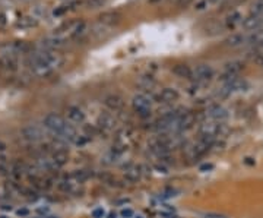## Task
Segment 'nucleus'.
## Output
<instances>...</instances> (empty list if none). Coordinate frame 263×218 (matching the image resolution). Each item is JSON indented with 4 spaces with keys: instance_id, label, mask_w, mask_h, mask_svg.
<instances>
[{
    "instance_id": "c9c22d12",
    "label": "nucleus",
    "mask_w": 263,
    "mask_h": 218,
    "mask_svg": "<svg viewBox=\"0 0 263 218\" xmlns=\"http://www.w3.org/2000/svg\"><path fill=\"white\" fill-rule=\"evenodd\" d=\"M0 218H6V217H0Z\"/></svg>"
},
{
    "instance_id": "7c9ffc66",
    "label": "nucleus",
    "mask_w": 263,
    "mask_h": 218,
    "mask_svg": "<svg viewBox=\"0 0 263 218\" xmlns=\"http://www.w3.org/2000/svg\"><path fill=\"white\" fill-rule=\"evenodd\" d=\"M92 215H94V218H103L105 215V211L103 208H97V209H94Z\"/></svg>"
},
{
    "instance_id": "f257e3e1",
    "label": "nucleus",
    "mask_w": 263,
    "mask_h": 218,
    "mask_svg": "<svg viewBox=\"0 0 263 218\" xmlns=\"http://www.w3.org/2000/svg\"><path fill=\"white\" fill-rule=\"evenodd\" d=\"M63 63L62 56L59 52H47V50H37L30 54L28 65L31 72L38 78H47L50 76L60 65Z\"/></svg>"
},
{
    "instance_id": "ddd939ff",
    "label": "nucleus",
    "mask_w": 263,
    "mask_h": 218,
    "mask_svg": "<svg viewBox=\"0 0 263 218\" xmlns=\"http://www.w3.org/2000/svg\"><path fill=\"white\" fill-rule=\"evenodd\" d=\"M120 21H122V15H120L119 12H114V11L104 12V14H101V15L98 17V24L105 25V27H108V28L120 24Z\"/></svg>"
},
{
    "instance_id": "dca6fc26",
    "label": "nucleus",
    "mask_w": 263,
    "mask_h": 218,
    "mask_svg": "<svg viewBox=\"0 0 263 218\" xmlns=\"http://www.w3.org/2000/svg\"><path fill=\"white\" fill-rule=\"evenodd\" d=\"M66 113H68V119H69L70 123L79 125V123H84V122H85V113H84L79 107H76V106L68 107Z\"/></svg>"
},
{
    "instance_id": "9b49d317",
    "label": "nucleus",
    "mask_w": 263,
    "mask_h": 218,
    "mask_svg": "<svg viewBox=\"0 0 263 218\" xmlns=\"http://www.w3.org/2000/svg\"><path fill=\"white\" fill-rule=\"evenodd\" d=\"M206 119H209V120H215V122H224L227 117H228V111L222 107V106H219V104H213V106H210L208 110H206Z\"/></svg>"
},
{
    "instance_id": "b1692460",
    "label": "nucleus",
    "mask_w": 263,
    "mask_h": 218,
    "mask_svg": "<svg viewBox=\"0 0 263 218\" xmlns=\"http://www.w3.org/2000/svg\"><path fill=\"white\" fill-rule=\"evenodd\" d=\"M241 22H243V17H241V14L237 12V11L231 12V14L227 17V19H225V25H227L228 28H234L235 25H238V24H241Z\"/></svg>"
},
{
    "instance_id": "c756f323",
    "label": "nucleus",
    "mask_w": 263,
    "mask_h": 218,
    "mask_svg": "<svg viewBox=\"0 0 263 218\" xmlns=\"http://www.w3.org/2000/svg\"><path fill=\"white\" fill-rule=\"evenodd\" d=\"M122 217L123 218H132L133 217V211L130 209V208H124V209H122Z\"/></svg>"
},
{
    "instance_id": "2eb2a0df",
    "label": "nucleus",
    "mask_w": 263,
    "mask_h": 218,
    "mask_svg": "<svg viewBox=\"0 0 263 218\" xmlns=\"http://www.w3.org/2000/svg\"><path fill=\"white\" fill-rule=\"evenodd\" d=\"M104 104H105V107L108 109V110H111V111H122L123 110V107H124V101H123V98L120 97V95H117V94H110V95H107L105 98H104Z\"/></svg>"
},
{
    "instance_id": "7ed1b4c3",
    "label": "nucleus",
    "mask_w": 263,
    "mask_h": 218,
    "mask_svg": "<svg viewBox=\"0 0 263 218\" xmlns=\"http://www.w3.org/2000/svg\"><path fill=\"white\" fill-rule=\"evenodd\" d=\"M132 107L140 117H148L151 114L152 100H151V97L148 94L139 92L132 98Z\"/></svg>"
},
{
    "instance_id": "f8f14e48",
    "label": "nucleus",
    "mask_w": 263,
    "mask_h": 218,
    "mask_svg": "<svg viewBox=\"0 0 263 218\" xmlns=\"http://www.w3.org/2000/svg\"><path fill=\"white\" fill-rule=\"evenodd\" d=\"M243 28L247 31H256L263 28V14H257V15H248L245 19H243L241 22Z\"/></svg>"
},
{
    "instance_id": "aec40b11",
    "label": "nucleus",
    "mask_w": 263,
    "mask_h": 218,
    "mask_svg": "<svg viewBox=\"0 0 263 218\" xmlns=\"http://www.w3.org/2000/svg\"><path fill=\"white\" fill-rule=\"evenodd\" d=\"M225 44L229 47H240L247 44V34H232L225 40Z\"/></svg>"
},
{
    "instance_id": "4be33fe9",
    "label": "nucleus",
    "mask_w": 263,
    "mask_h": 218,
    "mask_svg": "<svg viewBox=\"0 0 263 218\" xmlns=\"http://www.w3.org/2000/svg\"><path fill=\"white\" fill-rule=\"evenodd\" d=\"M173 73L183 79H192V69L187 65H175L173 68Z\"/></svg>"
},
{
    "instance_id": "4468645a",
    "label": "nucleus",
    "mask_w": 263,
    "mask_h": 218,
    "mask_svg": "<svg viewBox=\"0 0 263 218\" xmlns=\"http://www.w3.org/2000/svg\"><path fill=\"white\" fill-rule=\"evenodd\" d=\"M30 50V46L24 41H15V43H8L2 47V52L3 53H9V54H15V56H19V54H24Z\"/></svg>"
},
{
    "instance_id": "6e6552de",
    "label": "nucleus",
    "mask_w": 263,
    "mask_h": 218,
    "mask_svg": "<svg viewBox=\"0 0 263 218\" xmlns=\"http://www.w3.org/2000/svg\"><path fill=\"white\" fill-rule=\"evenodd\" d=\"M97 126H98V129H100L103 133H110V132H113L114 127H116V119H114V116H113L111 113L104 111V113H101V114L98 116Z\"/></svg>"
},
{
    "instance_id": "0eeeda50",
    "label": "nucleus",
    "mask_w": 263,
    "mask_h": 218,
    "mask_svg": "<svg viewBox=\"0 0 263 218\" xmlns=\"http://www.w3.org/2000/svg\"><path fill=\"white\" fill-rule=\"evenodd\" d=\"M66 46V40L59 37V36H53V37H46L40 41L38 49L40 50H47V52H59L60 49H63Z\"/></svg>"
},
{
    "instance_id": "39448f33",
    "label": "nucleus",
    "mask_w": 263,
    "mask_h": 218,
    "mask_svg": "<svg viewBox=\"0 0 263 218\" xmlns=\"http://www.w3.org/2000/svg\"><path fill=\"white\" fill-rule=\"evenodd\" d=\"M213 78V69L209 65H197L192 69V79L197 84H205Z\"/></svg>"
},
{
    "instance_id": "6ab92c4d",
    "label": "nucleus",
    "mask_w": 263,
    "mask_h": 218,
    "mask_svg": "<svg viewBox=\"0 0 263 218\" xmlns=\"http://www.w3.org/2000/svg\"><path fill=\"white\" fill-rule=\"evenodd\" d=\"M50 155H52V158L54 160V163L57 164L59 168H62V167L68 163V160H69V152H68V149H53V151L50 152Z\"/></svg>"
},
{
    "instance_id": "20e7f679",
    "label": "nucleus",
    "mask_w": 263,
    "mask_h": 218,
    "mask_svg": "<svg viewBox=\"0 0 263 218\" xmlns=\"http://www.w3.org/2000/svg\"><path fill=\"white\" fill-rule=\"evenodd\" d=\"M46 127L40 126V125H35V123H31V125H27L22 127L21 133H22V138L28 142H41L44 141L46 138Z\"/></svg>"
},
{
    "instance_id": "72a5a7b5",
    "label": "nucleus",
    "mask_w": 263,
    "mask_h": 218,
    "mask_svg": "<svg viewBox=\"0 0 263 218\" xmlns=\"http://www.w3.org/2000/svg\"><path fill=\"white\" fill-rule=\"evenodd\" d=\"M3 209H9V211H11L12 206H11V205H3Z\"/></svg>"
},
{
    "instance_id": "a878e982",
    "label": "nucleus",
    "mask_w": 263,
    "mask_h": 218,
    "mask_svg": "<svg viewBox=\"0 0 263 218\" xmlns=\"http://www.w3.org/2000/svg\"><path fill=\"white\" fill-rule=\"evenodd\" d=\"M37 24H38V21L33 17H22L17 22V25L21 28H33V27H37Z\"/></svg>"
},
{
    "instance_id": "473e14b6",
    "label": "nucleus",
    "mask_w": 263,
    "mask_h": 218,
    "mask_svg": "<svg viewBox=\"0 0 263 218\" xmlns=\"http://www.w3.org/2000/svg\"><path fill=\"white\" fill-rule=\"evenodd\" d=\"M6 144L3 142V141H0V152H3V151H6Z\"/></svg>"
},
{
    "instance_id": "a211bd4d",
    "label": "nucleus",
    "mask_w": 263,
    "mask_h": 218,
    "mask_svg": "<svg viewBox=\"0 0 263 218\" xmlns=\"http://www.w3.org/2000/svg\"><path fill=\"white\" fill-rule=\"evenodd\" d=\"M158 100H159L161 103H165V104L174 103V101L178 100V92H177V90H174V88H164V90L159 92Z\"/></svg>"
},
{
    "instance_id": "1a4fd4ad",
    "label": "nucleus",
    "mask_w": 263,
    "mask_h": 218,
    "mask_svg": "<svg viewBox=\"0 0 263 218\" xmlns=\"http://www.w3.org/2000/svg\"><path fill=\"white\" fill-rule=\"evenodd\" d=\"M19 66V60L18 56L15 54H9V53H2L0 54V69L5 72H15L18 71Z\"/></svg>"
},
{
    "instance_id": "9d476101",
    "label": "nucleus",
    "mask_w": 263,
    "mask_h": 218,
    "mask_svg": "<svg viewBox=\"0 0 263 218\" xmlns=\"http://www.w3.org/2000/svg\"><path fill=\"white\" fill-rule=\"evenodd\" d=\"M194 122H196V117H194V114H193L192 111H183V113L180 114V117H178L175 132H177V133H181V132H186V130L192 129L193 125H194Z\"/></svg>"
},
{
    "instance_id": "e433bc0d",
    "label": "nucleus",
    "mask_w": 263,
    "mask_h": 218,
    "mask_svg": "<svg viewBox=\"0 0 263 218\" xmlns=\"http://www.w3.org/2000/svg\"><path fill=\"white\" fill-rule=\"evenodd\" d=\"M138 218H142V217H138Z\"/></svg>"
},
{
    "instance_id": "423d86ee",
    "label": "nucleus",
    "mask_w": 263,
    "mask_h": 218,
    "mask_svg": "<svg viewBox=\"0 0 263 218\" xmlns=\"http://www.w3.org/2000/svg\"><path fill=\"white\" fill-rule=\"evenodd\" d=\"M199 132H200V136H210V138L216 139L222 132V123L206 119L205 122H202Z\"/></svg>"
},
{
    "instance_id": "f03ea898",
    "label": "nucleus",
    "mask_w": 263,
    "mask_h": 218,
    "mask_svg": "<svg viewBox=\"0 0 263 218\" xmlns=\"http://www.w3.org/2000/svg\"><path fill=\"white\" fill-rule=\"evenodd\" d=\"M43 125L46 127V130H49L53 136H59L62 138L66 126L69 125V122L65 120V117H62L60 114H56V113H50L44 117L43 120Z\"/></svg>"
},
{
    "instance_id": "2f4dec72",
    "label": "nucleus",
    "mask_w": 263,
    "mask_h": 218,
    "mask_svg": "<svg viewBox=\"0 0 263 218\" xmlns=\"http://www.w3.org/2000/svg\"><path fill=\"white\" fill-rule=\"evenodd\" d=\"M17 214H18L19 217H28V215H30V211H28L27 208H21V209L17 211Z\"/></svg>"
},
{
    "instance_id": "5701e85b",
    "label": "nucleus",
    "mask_w": 263,
    "mask_h": 218,
    "mask_svg": "<svg viewBox=\"0 0 263 218\" xmlns=\"http://www.w3.org/2000/svg\"><path fill=\"white\" fill-rule=\"evenodd\" d=\"M136 84H138V87H139L140 90L148 91V90H152V88L157 85V81H155L152 76H140Z\"/></svg>"
},
{
    "instance_id": "412c9836",
    "label": "nucleus",
    "mask_w": 263,
    "mask_h": 218,
    "mask_svg": "<svg viewBox=\"0 0 263 218\" xmlns=\"http://www.w3.org/2000/svg\"><path fill=\"white\" fill-rule=\"evenodd\" d=\"M124 177H126V180H129V182H138L140 177H142V171H140V167H138V165H130L129 168H126V171H124Z\"/></svg>"
},
{
    "instance_id": "bb28decb",
    "label": "nucleus",
    "mask_w": 263,
    "mask_h": 218,
    "mask_svg": "<svg viewBox=\"0 0 263 218\" xmlns=\"http://www.w3.org/2000/svg\"><path fill=\"white\" fill-rule=\"evenodd\" d=\"M84 3L89 9H98L107 5V0H84Z\"/></svg>"
},
{
    "instance_id": "cd10ccee",
    "label": "nucleus",
    "mask_w": 263,
    "mask_h": 218,
    "mask_svg": "<svg viewBox=\"0 0 263 218\" xmlns=\"http://www.w3.org/2000/svg\"><path fill=\"white\" fill-rule=\"evenodd\" d=\"M219 2H222V0H200V2L196 5V9H205V8H208V6L216 5V3H219Z\"/></svg>"
},
{
    "instance_id": "393cba45",
    "label": "nucleus",
    "mask_w": 263,
    "mask_h": 218,
    "mask_svg": "<svg viewBox=\"0 0 263 218\" xmlns=\"http://www.w3.org/2000/svg\"><path fill=\"white\" fill-rule=\"evenodd\" d=\"M91 176H92V173H89L88 170H76V171H73L69 177H70V179H73L76 183L82 184V183H84V182H87Z\"/></svg>"
},
{
    "instance_id": "c85d7f7f",
    "label": "nucleus",
    "mask_w": 263,
    "mask_h": 218,
    "mask_svg": "<svg viewBox=\"0 0 263 218\" xmlns=\"http://www.w3.org/2000/svg\"><path fill=\"white\" fill-rule=\"evenodd\" d=\"M9 170V163H8V158L5 155L0 154V174H3V173H8Z\"/></svg>"
},
{
    "instance_id": "f3484780",
    "label": "nucleus",
    "mask_w": 263,
    "mask_h": 218,
    "mask_svg": "<svg viewBox=\"0 0 263 218\" xmlns=\"http://www.w3.org/2000/svg\"><path fill=\"white\" fill-rule=\"evenodd\" d=\"M25 163L22 161H14L12 164H9V170L8 173L12 176L14 180H19L22 176H25Z\"/></svg>"
},
{
    "instance_id": "f704fd0d",
    "label": "nucleus",
    "mask_w": 263,
    "mask_h": 218,
    "mask_svg": "<svg viewBox=\"0 0 263 218\" xmlns=\"http://www.w3.org/2000/svg\"><path fill=\"white\" fill-rule=\"evenodd\" d=\"M110 218H116V214H110Z\"/></svg>"
}]
</instances>
